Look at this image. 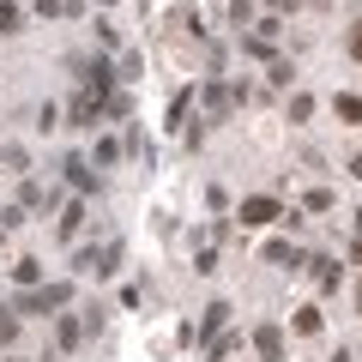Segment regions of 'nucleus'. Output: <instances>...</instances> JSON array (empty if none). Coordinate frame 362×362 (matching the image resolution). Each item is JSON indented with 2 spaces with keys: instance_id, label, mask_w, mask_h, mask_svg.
Instances as JSON below:
<instances>
[{
  "instance_id": "f257e3e1",
  "label": "nucleus",
  "mask_w": 362,
  "mask_h": 362,
  "mask_svg": "<svg viewBox=\"0 0 362 362\" xmlns=\"http://www.w3.org/2000/svg\"><path fill=\"white\" fill-rule=\"evenodd\" d=\"M73 302V284H37V290H25V296H13V308L18 314H54V308H66Z\"/></svg>"
},
{
  "instance_id": "f03ea898",
  "label": "nucleus",
  "mask_w": 362,
  "mask_h": 362,
  "mask_svg": "<svg viewBox=\"0 0 362 362\" xmlns=\"http://www.w3.org/2000/svg\"><path fill=\"white\" fill-rule=\"evenodd\" d=\"M235 218H242V230H266V223H284V206H278L272 194H254V199H242Z\"/></svg>"
},
{
  "instance_id": "7ed1b4c3",
  "label": "nucleus",
  "mask_w": 362,
  "mask_h": 362,
  "mask_svg": "<svg viewBox=\"0 0 362 362\" xmlns=\"http://www.w3.org/2000/svg\"><path fill=\"white\" fill-rule=\"evenodd\" d=\"M115 259H121V242H103V247H78L73 266L85 272V278H109V272H115Z\"/></svg>"
},
{
  "instance_id": "20e7f679",
  "label": "nucleus",
  "mask_w": 362,
  "mask_h": 362,
  "mask_svg": "<svg viewBox=\"0 0 362 362\" xmlns=\"http://www.w3.org/2000/svg\"><path fill=\"white\" fill-rule=\"evenodd\" d=\"M254 350H259V362H284V326L278 320L254 326Z\"/></svg>"
},
{
  "instance_id": "39448f33",
  "label": "nucleus",
  "mask_w": 362,
  "mask_h": 362,
  "mask_svg": "<svg viewBox=\"0 0 362 362\" xmlns=\"http://www.w3.org/2000/svg\"><path fill=\"white\" fill-rule=\"evenodd\" d=\"M85 332H90L85 320H73V314H54V344H61V350H78V344H85Z\"/></svg>"
},
{
  "instance_id": "423d86ee",
  "label": "nucleus",
  "mask_w": 362,
  "mask_h": 362,
  "mask_svg": "<svg viewBox=\"0 0 362 362\" xmlns=\"http://www.w3.org/2000/svg\"><path fill=\"white\" fill-rule=\"evenodd\" d=\"M266 259H272V266H284V272H302V266H308V254L290 247V242H266Z\"/></svg>"
},
{
  "instance_id": "0eeeda50",
  "label": "nucleus",
  "mask_w": 362,
  "mask_h": 362,
  "mask_svg": "<svg viewBox=\"0 0 362 362\" xmlns=\"http://www.w3.org/2000/svg\"><path fill=\"white\" fill-rule=\"evenodd\" d=\"M308 272H314V284H320V290H338V259L332 254H308Z\"/></svg>"
},
{
  "instance_id": "6e6552de",
  "label": "nucleus",
  "mask_w": 362,
  "mask_h": 362,
  "mask_svg": "<svg viewBox=\"0 0 362 362\" xmlns=\"http://www.w3.org/2000/svg\"><path fill=\"white\" fill-rule=\"evenodd\" d=\"M223 326H230V302H211V308L199 314V338H218Z\"/></svg>"
},
{
  "instance_id": "1a4fd4ad",
  "label": "nucleus",
  "mask_w": 362,
  "mask_h": 362,
  "mask_svg": "<svg viewBox=\"0 0 362 362\" xmlns=\"http://www.w3.org/2000/svg\"><path fill=\"white\" fill-rule=\"evenodd\" d=\"M66 181H73V187H78V194H90V187H97V175H90V163H85V157H66Z\"/></svg>"
},
{
  "instance_id": "9d476101",
  "label": "nucleus",
  "mask_w": 362,
  "mask_h": 362,
  "mask_svg": "<svg viewBox=\"0 0 362 362\" xmlns=\"http://www.w3.org/2000/svg\"><path fill=\"white\" fill-rule=\"evenodd\" d=\"M230 103H235V90L211 78V85H206V109H211V115H230Z\"/></svg>"
},
{
  "instance_id": "9b49d317",
  "label": "nucleus",
  "mask_w": 362,
  "mask_h": 362,
  "mask_svg": "<svg viewBox=\"0 0 362 362\" xmlns=\"http://www.w3.org/2000/svg\"><path fill=\"white\" fill-rule=\"evenodd\" d=\"M78 230H85V199H73V206L61 211V242H73Z\"/></svg>"
},
{
  "instance_id": "f8f14e48",
  "label": "nucleus",
  "mask_w": 362,
  "mask_h": 362,
  "mask_svg": "<svg viewBox=\"0 0 362 362\" xmlns=\"http://www.w3.org/2000/svg\"><path fill=\"white\" fill-rule=\"evenodd\" d=\"M13 278H18L25 290H37V284H42V259H18V266H13Z\"/></svg>"
},
{
  "instance_id": "ddd939ff",
  "label": "nucleus",
  "mask_w": 362,
  "mask_h": 362,
  "mask_svg": "<svg viewBox=\"0 0 362 362\" xmlns=\"http://www.w3.org/2000/svg\"><path fill=\"white\" fill-rule=\"evenodd\" d=\"M18 18H25V6H18V0H0V30H25Z\"/></svg>"
},
{
  "instance_id": "4468645a",
  "label": "nucleus",
  "mask_w": 362,
  "mask_h": 362,
  "mask_svg": "<svg viewBox=\"0 0 362 362\" xmlns=\"http://www.w3.org/2000/svg\"><path fill=\"white\" fill-rule=\"evenodd\" d=\"M13 338H18V308L6 302V308H0V344H13Z\"/></svg>"
},
{
  "instance_id": "2eb2a0df",
  "label": "nucleus",
  "mask_w": 362,
  "mask_h": 362,
  "mask_svg": "<svg viewBox=\"0 0 362 362\" xmlns=\"http://www.w3.org/2000/svg\"><path fill=\"white\" fill-rule=\"evenodd\" d=\"M296 332H302V338L320 332V308H296Z\"/></svg>"
},
{
  "instance_id": "dca6fc26",
  "label": "nucleus",
  "mask_w": 362,
  "mask_h": 362,
  "mask_svg": "<svg viewBox=\"0 0 362 362\" xmlns=\"http://www.w3.org/2000/svg\"><path fill=\"white\" fill-rule=\"evenodd\" d=\"M0 163L18 175V169H25V145H0Z\"/></svg>"
},
{
  "instance_id": "f3484780",
  "label": "nucleus",
  "mask_w": 362,
  "mask_h": 362,
  "mask_svg": "<svg viewBox=\"0 0 362 362\" xmlns=\"http://www.w3.org/2000/svg\"><path fill=\"white\" fill-rule=\"evenodd\" d=\"M338 121H362V97H338Z\"/></svg>"
},
{
  "instance_id": "a211bd4d",
  "label": "nucleus",
  "mask_w": 362,
  "mask_h": 362,
  "mask_svg": "<svg viewBox=\"0 0 362 362\" xmlns=\"http://www.w3.org/2000/svg\"><path fill=\"white\" fill-rule=\"evenodd\" d=\"M314 115V97H290V121H308Z\"/></svg>"
},
{
  "instance_id": "6ab92c4d",
  "label": "nucleus",
  "mask_w": 362,
  "mask_h": 362,
  "mask_svg": "<svg viewBox=\"0 0 362 362\" xmlns=\"http://www.w3.org/2000/svg\"><path fill=\"white\" fill-rule=\"evenodd\" d=\"M37 127H42V133H49V127H61V109H54V103H42V109H37Z\"/></svg>"
},
{
  "instance_id": "aec40b11",
  "label": "nucleus",
  "mask_w": 362,
  "mask_h": 362,
  "mask_svg": "<svg viewBox=\"0 0 362 362\" xmlns=\"http://www.w3.org/2000/svg\"><path fill=\"white\" fill-rule=\"evenodd\" d=\"M230 18H235V25H247V18H254V0H230Z\"/></svg>"
},
{
  "instance_id": "412c9836",
  "label": "nucleus",
  "mask_w": 362,
  "mask_h": 362,
  "mask_svg": "<svg viewBox=\"0 0 362 362\" xmlns=\"http://www.w3.org/2000/svg\"><path fill=\"white\" fill-rule=\"evenodd\" d=\"M350 61H362V25L350 30Z\"/></svg>"
},
{
  "instance_id": "4be33fe9",
  "label": "nucleus",
  "mask_w": 362,
  "mask_h": 362,
  "mask_svg": "<svg viewBox=\"0 0 362 362\" xmlns=\"http://www.w3.org/2000/svg\"><path fill=\"white\" fill-rule=\"evenodd\" d=\"M350 175H356V181H362V151H356V157H350Z\"/></svg>"
},
{
  "instance_id": "5701e85b",
  "label": "nucleus",
  "mask_w": 362,
  "mask_h": 362,
  "mask_svg": "<svg viewBox=\"0 0 362 362\" xmlns=\"http://www.w3.org/2000/svg\"><path fill=\"white\" fill-rule=\"evenodd\" d=\"M290 6H296V0H272V13H290Z\"/></svg>"
},
{
  "instance_id": "b1692460",
  "label": "nucleus",
  "mask_w": 362,
  "mask_h": 362,
  "mask_svg": "<svg viewBox=\"0 0 362 362\" xmlns=\"http://www.w3.org/2000/svg\"><path fill=\"white\" fill-rule=\"evenodd\" d=\"M332 362H350V356H344V350H338V356H332Z\"/></svg>"
},
{
  "instance_id": "393cba45",
  "label": "nucleus",
  "mask_w": 362,
  "mask_h": 362,
  "mask_svg": "<svg viewBox=\"0 0 362 362\" xmlns=\"http://www.w3.org/2000/svg\"><path fill=\"white\" fill-rule=\"evenodd\" d=\"M0 235H6V230H0Z\"/></svg>"
}]
</instances>
